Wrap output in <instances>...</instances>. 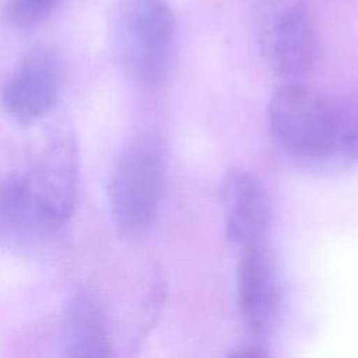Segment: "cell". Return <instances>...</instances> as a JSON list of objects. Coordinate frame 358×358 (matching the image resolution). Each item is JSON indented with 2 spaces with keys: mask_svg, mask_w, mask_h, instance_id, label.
Masks as SVG:
<instances>
[{
  "mask_svg": "<svg viewBox=\"0 0 358 358\" xmlns=\"http://www.w3.org/2000/svg\"><path fill=\"white\" fill-rule=\"evenodd\" d=\"M268 120L281 147L309 169L331 172L358 161V116L309 87H278Z\"/></svg>",
  "mask_w": 358,
  "mask_h": 358,
  "instance_id": "cell-1",
  "label": "cell"
},
{
  "mask_svg": "<svg viewBox=\"0 0 358 358\" xmlns=\"http://www.w3.org/2000/svg\"><path fill=\"white\" fill-rule=\"evenodd\" d=\"M165 148L154 133H141L123 148L109 185L113 222L123 236H137L152 222L162 192Z\"/></svg>",
  "mask_w": 358,
  "mask_h": 358,
  "instance_id": "cell-2",
  "label": "cell"
},
{
  "mask_svg": "<svg viewBox=\"0 0 358 358\" xmlns=\"http://www.w3.org/2000/svg\"><path fill=\"white\" fill-rule=\"evenodd\" d=\"M175 22L165 0H122L115 18V46L124 71L138 84L154 85L165 76Z\"/></svg>",
  "mask_w": 358,
  "mask_h": 358,
  "instance_id": "cell-3",
  "label": "cell"
},
{
  "mask_svg": "<svg viewBox=\"0 0 358 358\" xmlns=\"http://www.w3.org/2000/svg\"><path fill=\"white\" fill-rule=\"evenodd\" d=\"M22 179L45 231L57 228L71 215L77 194L78 151L69 127L56 126L43 136Z\"/></svg>",
  "mask_w": 358,
  "mask_h": 358,
  "instance_id": "cell-4",
  "label": "cell"
},
{
  "mask_svg": "<svg viewBox=\"0 0 358 358\" xmlns=\"http://www.w3.org/2000/svg\"><path fill=\"white\" fill-rule=\"evenodd\" d=\"M253 32L262 56L278 74L299 77L315 67L319 43L305 0H259Z\"/></svg>",
  "mask_w": 358,
  "mask_h": 358,
  "instance_id": "cell-5",
  "label": "cell"
},
{
  "mask_svg": "<svg viewBox=\"0 0 358 358\" xmlns=\"http://www.w3.org/2000/svg\"><path fill=\"white\" fill-rule=\"evenodd\" d=\"M236 289L246 327L257 337H268L282 313V280L275 253L267 239L242 246Z\"/></svg>",
  "mask_w": 358,
  "mask_h": 358,
  "instance_id": "cell-6",
  "label": "cell"
},
{
  "mask_svg": "<svg viewBox=\"0 0 358 358\" xmlns=\"http://www.w3.org/2000/svg\"><path fill=\"white\" fill-rule=\"evenodd\" d=\"M62 71V62L52 48L31 49L3 85L1 105L6 113L20 124L43 119L57 102Z\"/></svg>",
  "mask_w": 358,
  "mask_h": 358,
  "instance_id": "cell-7",
  "label": "cell"
},
{
  "mask_svg": "<svg viewBox=\"0 0 358 358\" xmlns=\"http://www.w3.org/2000/svg\"><path fill=\"white\" fill-rule=\"evenodd\" d=\"M227 235L241 246L266 239L270 203L260 182L242 168H231L221 183Z\"/></svg>",
  "mask_w": 358,
  "mask_h": 358,
  "instance_id": "cell-8",
  "label": "cell"
},
{
  "mask_svg": "<svg viewBox=\"0 0 358 358\" xmlns=\"http://www.w3.org/2000/svg\"><path fill=\"white\" fill-rule=\"evenodd\" d=\"M63 358H113L103 316L94 298L73 296L62 322Z\"/></svg>",
  "mask_w": 358,
  "mask_h": 358,
  "instance_id": "cell-9",
  "label": "cell"
},
{
  "mask_svg": "<svg viewBox=\"0 0 358 358\" xmlns=\"http://www.w3.org/2000/svg\"><path fill=\"white\" fill-rule=\"evenodd\" d=\"M31 206L22 175H0V238L25 242L43 234Z\"/></svg>",
  "mask_w": 358,
  "mask_h": 358,
  "instance_id": "cell-10",
  "label": "cell"
},
{
  "mask_svg": "<svg viewBox=\"0 0 358 358\" xmlns=\"http://www.w3.org/2000/svg\"><path fill=\"white\" fill-rule=\"evenodd\" d=\"M63 0H7L6 21L15 28H31L46 20Z\"/></svg>",
  "mask_w": 358,
  "mask_h": 358,
  "instance_id": "cell-11",
  "label": "cell"
},
{
  "mask_svg": "<svg viewBox=\"0 0 358 358\" xmlns=\"http://www.w3.org/2000/svg\"><path fill=\"white\" fill-rule=\"evenodd\" d=\"M227 358H268L257 350H235L228 354Z\"/></svg>",
  "mask_w": 358,
  "mask_h": 358,
  "instance_id": "cell-12",
  "label": "cell"
}]
</instances>
